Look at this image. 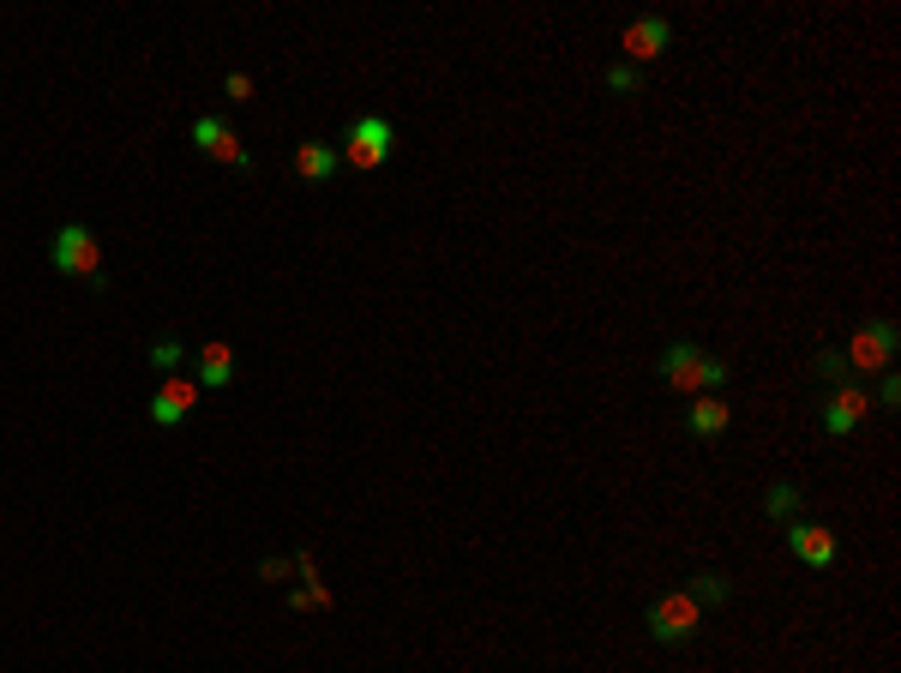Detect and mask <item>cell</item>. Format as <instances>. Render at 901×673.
<instances>
[{
	"mask_svg": "<svg viewBox=\"0 0 901 673\" xmlns=\"http://www.w3.org/2000/svg\"><path fill=\"white\" fill-rule=\"evenodd\" d=\"M655 373H661V385H667V391H679V397H709L715 391L721 397V385L733 379V367L727 361H715V355H703V349L697 343H667L655 355Z\"/></svg>",
	"mask_w": 901,
	"mask_h": 673,
	"instance_id": "1",
	"label": "cell"
},
{
	"mask_svg": "<svg viewBox=\"0 0 901 673\" xmlns=\"http://www.w3.org/2000/svg\"><path fill=\"white\" fill-rule=\"evenodd\" d=\"M643 625H649V637H655L661 649H679V644H691V637H697V625H703V607H697L685 589H667V595L649 601Z\"/></svg>",
	"mask_w": 901,
	"mask_h": 673,
	"instance_id": "2",
	"label": "cell"
},
{
	"mask_svg": "<svg viewBox=\"0 0 901 673\" xmlns=\"http://www.w3.org/2000/svg\"><path fill=\"white\" fill-rule=\"evenodd\" d=\"M48 259H55V271H67V276H84V283H96V288H108V276H103V247H96V235L84 223H67V228H55V240H48Z\"/></svg>",
	"mask_w": 901,
	"mask_h": 673,
	"instance_id": "3",
	"label": "cell"
},
{
	"mask_svg": "<svg viewBox=\"0 0 901 673\" xmlns=\"http://www.w3.org/2000/svg\"><path fill=\"white\" fill-rule=\"evenodd\" d=\"M901 349V331H896V319H865L859 331L847 336V367H853V379H865V373H884L889 367V355Z\"/></svg>",
	"mask_w": 901,
	"mask_h": 673,
	"instance_id": "4",
	"label": "cell"
},
{
	"mask_svg": "<svg viewBox=\"0 0 901 673\" xmlns=\"http://www.w3.org/2000/svg\"><path fill=\"white\" fill-rule=\"evenodd\" d=\"M391 151H396V127H391L384 115L355 120V127H348V139H343V156H348L355 168H379Z\"/></svg>",
	"mask_w": 901,
	"mask_h": 673,
	"instance_id": "5",
	"label": "cell"
},
{
	"mask_svg": "<svg viewBox=\"0 0 901 673\" xmlns=\"http://www.w3.org/2000/svg\"><path fill=\"white\" fill-rule=\"evenodd\" d=\"M781 529H787V547L805 571H829V565H835V529L811 523V517H793V523H781Z\"/></svg>",
	"mask_w": 901,
	"mask_h": 673,
	"instance_id": "6",
	"label": "cell"
},
{
	"mask_svg": "<svg viewBox=\"0 0 901 673\" xmlns=\"http://www.w3.org/2000/svg\"><path fill=\"white\" fill-rule=\"evenodd\" d=\"M865 409H872V391H865V379L835 385V391L823 397V433H829V439H847V433L865 421Z\"/></svg>",
	"mask_w": 901,
	"mask_h": 673,
	"instance_id": "7",
	"label": "cell"
},
{
	"mask_svg": "<svg viewBox=\"0 0 901 673\" xmlns=\"http://www.w3.org/2000/svg\"><path fill=\"white\" fill-rule=\"evenodd\" d=\"M192 144H199L204 156H216V163H228V168H252L247 144H240V132L228 127V120H211V115H199V120H192Z\"/></svg>",
	"mask_w": 901,
	"mask_h": 673,
	"instance_id": "8",
	"label": "cell"
},
{
	"mask_svg": "<svg viewBox=\"0 0 901 673\" xmlns=\"http://www.w3.org/2000/svg\"><path fill=\"white\" fill-rule=\"evenodd\" d=\"M199 391H204V385L192 379V373H175V379H163V385H156V397H151V421H156V427H175V421H187L192 403H199Z\"/></svg>",
	"mask_w": 901,
	"mask_h": 673,
	"instance_id": "9",
	"label": "cell"
},
{
	"mask_svg": "<svg viewBox=\"0 0 901 673\" xmlns=\"http://www.w3.org/2000/svg\"><path fill=\"white\" fill-rule=\"evenodd\" d=\"M667 43H673V24L667 19H637V24H625V36H619V48H625V60H631V67L667 55Z\"/></svg>",
	"mask_w": 901,
	"mask_h": 673,
	"instance_id": "10",
	"label": "cell"
},
{
	"mask_svg": "<svg viewBox=\"0 0 901 673\" xmlns=\"http://www.w3.org/2000/svg\"><path fill=\"white\" fill-rule=\"evenodd\" d=\"M727 421H733V409H727V397H697L691 403V415H685V427H691V439H721L727 433Z\"/></svg>",
	"mask_w": 901,
	"mask_h": 673,
	"instance_id": "11",
	"label": "cell"
},
{
	"mask_svg": "<svg viewBox=\"0 0 901 673\" xmlns=\"http://www.w3.org/2000/svg\"><path fill=\"white\" fill-rule=\"evenodd\" d=\"M199 385H204V391L235 385V349H228V343H199Z\"/></svg>",
	"mask_w": 901,
	"mask_h": 673,
	"instance_id": "12",
	"label": "cell"
},
{
	"mask_svg": "<svg viewBox=\"0 0 901 673\" xmlns=\"http://www.w3.org/2000/svg\"><path fill=\"white\" fill-rule=\"evenodd\" d=\"M295 168H300V180H331L336 175V144H324V139L295 144Z\"/></svg>",
	"mask_w": 901,
	"mask_h": 673,
	"instance_id": "13",
	"label": "cell"
},
{
	"mask_svg": "<svg viewBox=\"0 0 901 673\" xmlns=\"http://www.w3.org/2000/svg\"><path fill=\"white\" fill-rule=\"evenodd\" d=\"M799 505H805L799 481H769V493H763V511H769V523H793V517H799Z\"/></svg>",
	"mask_w": 901,
	"mask_h": 673,
	"instance_id": "14",
	"label": "cell"
},
{
	"mask_svg": "<svg viewBox=\"0 0 901 673\" xmlns=\"http://www.w3.org/2000/svg\"><path fill=\"white\" fill-rule=\"evenodd\" d=\"M685 595H691L697 607H721V601L733 595V577H727V571H697V577H691V589H685Z\"/></svg>",
	"mask_w": 901,
	"mask_h": 673,
	"instance_id": "15",
	"label": "cell"
},
{
	"mask_svg": "<svg viewBox=\"0 0 901 673\" xmlns=\"http://www.w3.org/2000/svg\"><path fill=\"white\" fill-rule=\"evenodd\" d=\"M811 373H817V379H829V385H853V367H847V355H841V349H817Z\"/></svg>",
	"mask_w": 901,
	"mask_h": 673,
	"instance_id": "16",
	"label": "cell"
},
{
	"mask_svg": "<svg viewBox=\"0 0 901 673\" xmlns=\"http://www.w3.org/2000/svg\"><path fill=\"white\" fill-rule=\"evenodd\" d=\"M180 361H187V343H180V336H163V343H151V367L163 373V379H175Z\"/></svg>",
	"mask_w": 901,
	"mask_h": 673,
	"instance_id": "17",
	"label": "cell"
},
{
	"mask_svg": "<svg viewBox=\"0 0 901 673\" xmlns=\"http://www.w3.org/2000/svg\"><path fill=\"white\" fill-rule=\"evenodd\" d=\"M607 91L637 96V91H643V67H631V60H613V67H607Z\"/></svg>",
	"mask_w": 901,
	"mask_h": 673,
	"instance_id": "18",
	"label": "cell"
},
{
	"mask_svg": "<svg viewBox=\"0 0 901 673\" xmlns=\"http://www.w3.org/2000/svg\"><path fill=\"white\" fill-rule=\"evenodd\" d=\"M288 607H331V589H324V583H300V589H288Z\"/></svg>",
	"mask_w": 901,
	"mask_h": 673,
	"instance_id": "19",
	"label": "cell"
},
{
	"mask_svg": "<svg viewBox=\"0 0 901 673\" xmlns=\"http://www.w3.org/2000/svg\"><path fill=\"white\" fill-rule=\"evenodd\" d=\"M872 397H877V403H884V409H896V403H901V373H884Z\"/></svg>",
	"mask_w": 901,
	"mask_h": 673,
	"instance_id": "20",
	"label": "cell"
},
{
	"mask_svg": "<svg viewBox=\"0 0 901 673\" xmlns=\"http://www.w3.org/2000/svg\"><path fill=\"white\" fill-rule=\"evenodd\" d=\"M223 96H235V103H247V96H252V79H247V72H228V79H223Z\"/></svg>",
	"mask_w": 901,
	"mask_h": 673,
	"instance_id": "21",
	"label": "cell"
}]
</instances>
